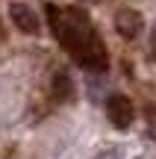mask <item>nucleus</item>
<instances>
[{"instance_id": "nucleus-1", "label": "nucleus", "mask_w": 156, "mask_h": 159, "mask_svg": "<svg viewBox=\"0 0 156 159\" xmlns=\"http://www.w3.org/2000/svg\"><path fill=\"white\" fill-rule=\"evenodd\" d=\"M50 21H53V33L59 35L65 47L74 53V59L88 71H106L109 59H106V47L97 39V33L91 30L88 18L80 9H68V12H56L50 6Z\"/></svg>"}, {"instance_id": "nucleus-2", "label": "nucleus", "mask_w": 156, "mask_h": 159, "mask_svg": "<svg viewBox=\"0 0 156 159\" xmlns=\"http://www.w3.org/2000/svg\"><path fill=\"white\" fill-rule=\"evenodd\" d=\"M106 115H109L115 130H130V124L136 121L133 100H130L127 94H109V100H106Z\"/></svg>"}, {"instance_id": "nucleus-3", "label": "nucleus", "mask_w": 156, "mask_h": 159, "mask_svg": "<svg viewBox=\"0 0 156 159\" xmlns=\"http://www.w3.org/2000/svg\"><path fill=\"white\" fill-rule=\"evenodd\" d=\"M9 15H12V24H15L21 33H27V35H38V33H41L38 15H35L27 3H12V6H9Z\"/></svg>"}, {"instance_id": "nucleus-4", "label": "nucleus", "mask_w": 156, "mask_h": 159, "mask_svg": "<svg viewBox=\"0 0 156 159\" xmlns=\"http://www.w3.org/2000/svg\"><path fill=\"white\" fill-rule=\"evenodd\" d=\"M141 27H145V18H141L136 9H118L115 12V30H118V35L136 39V35L141 33Z\"/></svg>"}, {"instance_id": "nucleus-5", "label": "nucleus", "mask_w": 156, "mask_h": 159, "mask_svg": "<svg viewBox=\"0 0 156 159\" xmlns=\"http://www.w3.org/2000/svg\"><path fill=\"white\" fill-rule=\"evenodd\" d=\"M53 94H56V100H74V83L68 74L53 77Z\"/></svg>"}, {"instance_id": "nucleus-6", "label": "nucleus", "mask_w": 156, "mask_h": 159, "mask_svg": "<svg viewBox=\"0 0 156 159\" xmlns=\"http://www.w3.org/2000/svg\"><path fill=\"white\" fill-rule=\"evenodd\" d=\"M94 159H121V150H118V148H109V150H103V153H97Z\"/></svg>"}, {"instance_id": "nucleus-7", "label": "nucleus", "mask_w": 156, "mask_h": 159, "mask_svg": "<svg viewBox=\"0 0 156 159\" xmlns=\"http://www.w3.org/2000/svg\"><path fill=\"white\" fill-rule=\"evenodd\" d=\"M147 136H150V139H156V112L150 115V121H147Z\"/></svg>"}, {"instance_id": "nucleus-8", "label": "nucleus", "mask_w": 156, "mask_h": 159, "mask_svg": "<svg viewBox=\"0 0 156 159\" xmlns=\"http://www.w3.org/2000/svg\"><path fill=\"white\" fill-rule=\"evenodd\" d=\"M86 3H97V0H86Z\"/></svg>"}]
</instances>
